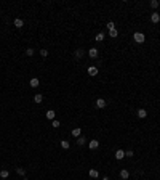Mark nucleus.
Segmentation results:
<instances>
[{
	"instance_id": "obj_1",
	"label": "nucleus",
	"mask_w": 160,
	"mask_h": 180,
	"mask_svg": "<svg viewBox=\"0 0 160 180\" xmlns=\"http://www.w3.org/2000/svg\"><path fill=\"white\" fill-rule=\"evenodd\" d=\"M133 39H135L136 43H144L146 37H144V34H142V32H135L133 34Z\"/></svg>"
},
{
	"instance_id": "obj_2",
	"label": "nucleus",
	"mask_w": 160,
	"mask_h": 180,
	"mask_svg": "<svg viewBox=\"0 0 160 180\" xmlns=\"http://www.w3.org/2000/svg\"><path fill=\"white\" fill-rule=\"evenodd\" d=\"M98 55H99V53H98V48H90L88 50V56H90V58H98Z\"/></svg>"
},
{
	"instance_id": "obj_3",
	"label": "nucleus",
	"mask_w": 160,
	"mask_h": 180,
	"mask_svg": "<svg viewBox=\"0 0 160 180\" xmlns=\"http://www.w3.org/2000/svg\"><path fill=\"white\" fill-rule=\"evenodd\" d=\"M106 100H104V98H98V100H96V106L98 108H101V109H103V108H106Z\"/></svg>"
},
{
	"instance_id": "obj_4",
	"label": "nucleus",
	"mask_w": 160,
	"mask_h": 180,
	"mask_svg": "<svg viewBox=\"0 0 160 180\" xmlns=\"http://www.w3.org/2000/svg\"><path fill=\"white\" fill-rule=\"evenodd\" d=\"M39 84H40V80L37 79V77H32V79L29 80V85L32 87V89H35V87H39Z\"/></svg>"
},
{
	"instance_id": "obj_5",
	"label": "nucleus",
	"mask_w": 160,
	"mask_h": 180,
	"mask_svg": "<svg viewBox=\"0 0 160 180\" xmlns=\"http://www.w3.org/2000/svg\"><path fill=\"white\" fill-rule=\"evenodd\" d=\"M151 21L154 23V24H157V23L160 21V15H159L157 11H155V13H152V15H151Z\"/></svg>"
},
{
	"instance_id": "obj_6",
	"label": "nucleus",
	"mask_w": 160,
	"mask_h": 180,
	"mask_svg": "<svg viewBox=\"0 0 160 180\" xmlns=\"http://www.w3.org/2000/svg\"><path fill=\"white\" fill-rule=\"evenodd\" d=\"M98 146H99V142L98 140H91L90 143H88V148H90V150H96Z\"/></svg>"
},
{
	"instance_id": "obj_7",
	"label": "nucleus",
	"mask_w": 160,
	"mask_h": 180,
	"mask_svg": "<svg viewBox=\"0 0 160 180\" xmlns=\"http://www.w3.org/2000/svg\"><path fill=\"white\" fill-rule=\"evenodd\" d=\"M123 158H125V151L123 150H117V151H115V159L120 161V159H123Z\"/></svg>"
},
{
	"instance_id": "obj_8",
	"label": "nucleus",
	"mask_w": 160,
	"mask_h": 180,
	"mask_svg": "<svg viewBox=\"0 0 160 180\" xmlns=\"http://www.w3.org/2000/svg\"><path fill=\"white\" fill-rule=\"evenodd\" d=\"M88 175H90L91 179H98V177H99V172H98L96 169H90V172H88Z\"/></svg>"
},
{
	"instance_id": "obj_9",
	"label": "nucleus",
	"mask_w": 160,
	"mask_h": 180,
	"mask_svg": "<svg viewBox=\"0 0 160 180\" xmlns=\"http://www.w3.org/2000/svg\"><path fill=\"white\" fill-rule=\"evenodd\" d=\"M13 23H15V26H16V28H18V29L24 26V21H23L21 18H16V19H15V21H13Z\"/></svg>"
},
{
	"instance_id": "obj_10",
	"label": "nucleus",
	"mask_w": 160,
	"mask_h": 180,
	"mask_svg": "<svg viewBox=\"0 0 160 180\" xmlns=\"http://www.w3.org/2000/svg\"><path fill=\"white\" fill-rule=\"evenodd\" d=\"M88 74H90V76H96V74H98V68L90 66V68H88Z\"/></svg>"
},
{
	"instance_id": "obj_11",
	"label": "nucleus",
	"mask_w": 160,
	"mask_h": 180,
	"mask_svg": "<svg viewBox=\"0 0 160 180\" xmlns=\"http://www.w3.org/2000/svg\"><path fill=\"white\" fill-rule=\"evenodd\" d=\"M138 117H141V119L147 117V111L146 109H138Z\"/></svg>"
},
{
	"instance_id": "obj_12",
	"label": "nucleus",
	"mask_w": 160,
	"mask_h": 180,
	"mask_svg": "<svg viewBox=\"0 0 160 180\" xmlns=\"http://www.w3.org/2000/svg\"><path fill=\"white\" fill-rule=\"evenodd\" d=\"M128 177H130V172H128V171H125V169H123V171H120V179L127 180Z\"/></svg>"
},
{
	"instance_id": "obj_13",
	"label": "nucleus",
	"mask_w": 160,
	"mask_h": 180,
	"mask_svg": "<svg viewBox=\"0 0 160 180\" xmlns=\"http://www.w3.org/2000/svg\"><path fill=\"white\" fill-rule=\"evenodd\" d=\"M46 119H50V121H54V111H53V109L46 111Z\"/></svg>"
},
{
	"instance_id": "obj_14",
	"label": "nucleus",
	"mask_w": 160,
	"mask_h": 180,
	"mask_svg": "<svg viewBox=\"0 0 160 180\" xmlns=\"http://www.w3.org/2000/svg\"><path fill=\"white\" fill-rule=\"evenodd\" d=\"M69 146H70V143L67 140H61V148H64V150H69Z\"/></svg>"
},
{
	"instance_id": "obj_15",
	"label": "nucleus",
	"mask_w": 160,
	"mask_h": 180,
	"mask_svg": "<svg viewBox=\"0 0 160 180\" xmlns=\"http://www.w3.org/2000/svg\"><path fill=\"white\" fill-rule=\"evenodd\" d=\"M34 101H35V103H42V101H43V95L37 93L35 97H34Z\"/></svg>"
},
{
	"instance_id": "obj_16",
	"label": "nucleus",
	"mask_w": 160,
	"mask_h": 180,
	"mask_svg": "<svg viewBox=\"0 0 160 180\" xmlns=\"http://www.w3.org/2000/svg\"><path fill=\"white\" fill-rule=\"evenodd\" d=\"M80 132H82V129H79V127L72 129V135H74V137H77V138L80 137Z\"/></svg>"
},
{
	"instance_id": "obj_17",
	"label": "nucleus",
	"mask_w": 160,
	"mask_h": 180,
	"mask_svg": "<svg viewBox=\"0 0 160 180\" xmlns=\"http://www.w3.org/2000/svg\"><path fill=\"white\" fill-rule=\"evenodd\" d=\"M83 55H85V50H82V48L75 50V58H82Z\"/></svg>"
},
{
	"instance_id": "obj_18",
	"label": "nucleus",
	"mask_w": 160,
	"mask_h": 180,
	"mask_svg": "<svg viewBox=\"0 0 160 180\" xmlns=\"http://www.w3.org/2000/svg\"><path fill=\"white\" fill-rule=\"evenodd\" d=\"M85 143H87V140H85V137H82V135H80V137L77 138V145H79V146H82V145H85Z\"/></svg>"
},
{
	"instance_id": "obj_19",
	"label": "nucleus",
	"mask_w": 160,
	"mask_h": 180,
	"mask_svg": "<svg viewBox=\"0 0 160 180\" xmlns=\"http://www.w3.org/2000/svg\"><path fill=\"white\" fill-rule=\"evenodd\" d=\"M8 175H10V172L6 171V169H3V171H0V177H2V179H8Z\"/></svg>"
},
{
	"instance_id": "obj_20",
	"label": "nucleus",
	"mask_w": 160,
	"mask_h": 180,
	"mask_svg": "<svg viewBox=\"0 0 160 180\" xmlns=\"http://www.w3.org/2000/svg\"><path fill=\"white\" fill-rule=\"evenodd\" d=\"M94 40H96V42H103V40H104V32L96 34V39H94Z\"/></svg>"
},
{
	"instance_id": "obj_21",
	"label": "nucleus",
	"mask_w": 160,
	"mask_h": 180,
	"mask_svg": "<svg viewBox=\"0 0 160 180\" xmlns=\"http://www.w3.org/2000/svg\"><path fill=\"white\" fill-rule=\"evenodd\" d=\"M109 36H111V37H117V36H118V31H117V29L109 31Z\"/></svg>"
},
{
	"instance_id": "obj_22",
	"label": "nucleus",
	"mask_w": 160,
	"mask_h": 180,
	"mask_svg": "<svg viewBox=\"0 0 160 180\" xmlns=\"http://www.w3.org/2000/svg\"><path fill=\"white\" fill-rule=\"evenodd\" d=\"M16 174H19V175H26V169L18 167V169H16Z\"/></svg>"
},
{
	"instance_id": "obj_23",
	"label": "nucleus",
	"mask_w": 160,
	"mask_h": 180,
	"mask_svg": "<svg viewBox=\"0 0 160 180\" xmlns=\"http://www.w3.org/2000/svg\"><path fill=\"white\" fill-rule=\"evenodd\" d=\"M106 28H107L109 31H112V29H115V24H114V23H112V21H109L107 24H106Z\"/></svg>"
},
{
	"instance_id": "obj_24",
	"label": "nucleus",
	"mask_w": 160,
	"mask_h": 180,
	"mask_svg": "<svg viewBox=\"0 0 160 180\" xmlns=\"http://www.w3.org/2000/svg\"><path fill=\"white\" fill-rule=\"evenodd\" d=\"M51 125H53V129H58V127H59V125H61V122L54 119V121H51Z\"/></svg>"
},
{
	"instance_id": "obj_25",
	"label": "nucleus",
	"mask_w": 160,
	"mask_h": 180,
	"mask_svg": "<svg viewBox=\"0 0 160 180\" xmlns=\"http://www.w3.org/2000/svg\"><path fill=\"white\" fill-rule=\"evenodd\" d=\"M159 5H160V2H159V0H152V2H151V6H152V8H157Z\"/></svg>"
},
{
	"instance_id": "obj_26",
	"label": "nucleus",
	"mask_w": 160,
	"mask_h": 180,
	"mask_svg": "<svg viewBox=\"0 0 160 180\" xmlns=\"http://www.w3.org/2000/svg\"><path fill=\"white\" fill-rule=\"evenodd\" d=\"M40 55H42L43 58H46V56H48V50H45V48H43V50H40Z\"/></svg>"
},
{
	"instance_id": "obj_27",
	"label": "nucleus",
	"mask_w": 160,
	"mask_h": 180,
	"mask_svg": "<svg viewBox=\"0 0 160 180\" xmlns=\"http://www.w3.org/2000/svg\"><path fill=\"white\" fill-rule=\"evenodd\" d=\"M26 55H27V56H32V55H34V50H32V48H27V50H26Z\"/></svg>"
},
{
	"instance_id": "obj_28",
	"label": "nucleus",
	"mask_w": 160,
	"mask_h": 180,
	"mask_svg": "<svg viewBox=\"0 0 160 180\" xmlns=\"http://www.w3.org/2000/svg\"><path fill=\"white\" fill-rule=\"evenodd\" d=\"M133 154H135V153L131 151V150H130V151H125V156H128V158H131V156H133Z\"/></svg>"
},
{
	"instance_id": "obj_29",
	"label": "nucleus",
	"mask_w": 160,
	"mask_h": 180,
	"mask_svg": "<svg viewBox=\"0 0 160 180\" xmlns=\"http://www.w3.org/2000/svg\"><path fill=\"white\" fill-rule=\"evenodd\" d=\"M103 180H111V179H109V177H103Z\"/></svg>"
},
{
	"instance_id": "obj_30",
	"label": "nucleus",
	"mask_w": 160,
	"mask_h": 180,
	"mask_svg": "<svg viewBox=\"0 0 160 180\" xmlns=\"http://www.w3.org/2000/svg\"><path fill=\"white\" fill-rule=\"evenodd\" d=\"M24 180H27V179H24Z\"/></svg>"
}]
</instances>
